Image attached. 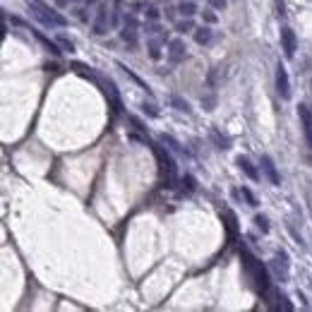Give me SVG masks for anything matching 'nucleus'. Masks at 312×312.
<instances>
[{"mask_svg":"<svg viewBox=\"0 0 312 312\" xmlns=\"http://www.w3.org/2000/svg\"><path fill=\"white\" fill-rule=\"evenodd\" d=\"M276 94H278L283 101L291 99V79H288V72H286V68H283L281 63L276 65Z\"/></svg>","mask_w":312,"mask_h":312,"instance_id":"3","label":"nucleus"},{"mask_svg":"<svg viewBox=\"0 0 312 312\" xmlns=\"http://www.w3.org/2000/svg\"><path fill=\"white\" fill-rule=\"evenodd\" d=\"M209 5L216 7V10H223V7H226V0H209Z\"/></svg>","mask_w":312,"mask_h":312,"instance_id":"21","label":"nucleus"},{"mask_svg":"<svg viewBox=\"0 0 312 312\" xmlns=\"http://www.w3.org/2000/svg\"><path fill=\"white\" fill-rule=\"evenodd\" d=\"M240 195H243V197L247 200V204H250V207H257V200H255V195H252V192H250L247 187H243V192H240Z\"/></svg>","mask_w":312,"mask_h":312,"instance_id":"19","label":"nucleus"},{"mask_svg":"<svg viewBox=\"0 0 312 312\" xmlns=\"http://www.w3.org/2000/svg\"><path fill=\"white\" fill-rule=\"evenodd\" d=\"M195 38H197V43H209V41H211V29H207V27L197 29Z\"/></svg>","mask_w":312,"mask_h":312,"instance_id":"13","label":"nucleus"},{"mask_svg":"<svg viewBox=\"0 0 312 312\" xmlns=\"http://www.w3.org/2000/svg\"><path fill=\"white\" fill-rule=\"evenodd\" d=\"M274 10L278 17H283L286 15V5H283V0H274Z\"/></svg>","mask_w":312,"mask_h":312,"instance_id":"20","label":"nucleus"},{"mask_svg":"<svg viewBox=\"0 0 312 312\" xmlns=\"http://www.w3.org/2000/svg\"><path fill=\"white\" fill-rule=\"evenodd\" d=\"M34 36H36L38 41H41V43H43V46H46V48H48V53H53V55H60V48H58V46H55L53 41H48V38L43 36V34H38V32H34Z\"/></svg>","mask_w":312,"mask_h":312,"instance_id":"11","label":"nucleus"},{"mask_svg":"<svg viewBox=\"0 0 312 312\" xmlns=\"http://www.w3.org/2000/svg\"><path fill=\"white\" fill-rule=\"evenodd\" d=\"M32 10H34V12H36V17L43 19L46 24H55V27H68V19L63 17V15H58L55 10H48L46 5H34Z\"/></svg>","mask_w":312,"mask_h":312,"instance_id":"4","label":"nucleus"},{"mask_svg":"<svg viewBox=\"0 0 312 312\" xmlns=\"http://www.w3.org/2000/svg\"><path fill=\"white\" fill-rule=\"evenodd\" d=\"M171 51H173V55L178 58V55L183 53V41H180V38H175V41H171ZM175 58H173V60H175Z\"/></svg>","mask_w":312,"mask_h":312,"instance_id":"18","label":"nucleus"},{"mask_svg":"<svg viewBox=\"0 0 312 312\" xmlns=\"http://www.w3.org/2000/svg\"><path fill=\"white\" fill-rule=\"evenodd\" d=\"M236 164L240 166V171H243L250 180H259V173L255 171V166L250 164V159H247V156H238V161H236Z\"/></svg>","mask_w":312,"mask_h":312,"instance_id":"9","label":"nucleus"},{"mask_svg":"<svg viewBox=\"0 0 312 312\" xmlns=\"http://www.w3.org/2000/svg\"><path fill=\"white\" fill-rule=\"evenodd\" d=\"M106 17H108V7L101 5L99 7V15H96V22H94V34H106Z\"/></svg>","mask_w":312,"mask_h":312,"instance_id":"8","label":"nucleus"},{"mask_svg":"<svg viewBox=\"0 0 312 312\" xmlns=\"http://www.w3.org/2000/svg\"><path fill=\"white\" fill-rule=\"evenodd\" d=\"M240 259H243V267H245V272L250 274L252 278V283H255V288H257L259 295H269L272 291V281H269V274H267V269L262 267V262H259L247 247H240Z\"/></svg>","mask_w":312,"mask_h":312,"instance_id":"1","label":"nucleus"},{"mask_svg":"<svg viewBox=\"0 0 312 312\" xmlns=\"http://www.w3.org/2000/svg\"><path fill=\"white\" fill-rule=\"evenodd\" d=\"M123 38H125V41H128L130 46H135V24H132V27H125V29H123Z\"/></svg>","mask_w":312,"mask_h":312,"instance_id":"16","label":"nucleus"},{"mask_svg":"<svg viewBox=\"0 0 312 312\" xmlns=\"http://www.w3.org/2000/svg\"><path fill=\"white\" fill-rule=\"evenodd\" d=\"M204 19H207V22H209V24H216V17H214V15H211V12H204Z\"/></svg>","mask_w":312,"mask_h":312,"instance_id":"23","label":"nucleus"},{"mask_svg":"<svg viewBox=\"0 0 312 312\" xmlns=\"http://www.w3.org/2000/svg\"><path fill=\"white\" fill-rule=\"evenodd\" d=\"M154 154H156V159H159V171H161V175L166 178V185L168 187H173V180H175V173H178V168H175V161L166 154L161 147H154Z\"/></svg>","mask_w":312,"mask_h":312,"instance_id":"2","label":"nucleus"},{"mask_svg":"<svg viewBox=\"0 0 312 312\" xmlns=\"http://www.w3.org/2000/svg\"><path fill=\"white\" fill-rule=\"evenodd\" d=\"M87 2H96V0H87Z\"/></svg>","mask_w":312,"mask_h":312,"instance_id":"25","label":"nucleus"},{"mask_svg":"<svg viewBox=\"0 0 312 312\" xmlns=\"http://www.w3.org/2000/svg\"><path fill=\"white\" fill-rule=\"evenodd\" d=\"M195 12H197L195 2H183V5H180V15H185V17H192Z\"/></svg>","mask_w":312,"mask_h":312,"instance_id":"14","label":"nucleus"},{"mask_svg":"<svg viewBox=\"0 0 312 312\" xmlns=\"http://www.w3.org/2000/svg\"><path fill=\"white\" fill-rule=\"evenodd\" d=\"M255 223H257V228L262 233H269V221H267V216H255Z\"/></svg>","mask_w":312,"mask_h":312,"instance_id":"15","label":"nucleus"},{"mask_svg":"<svg viewBox=\"0 0 312 312\" xmlns=\"http://www.w3.org/2000/svg\"><path fill=\"white\" fill-rule=\"evenodd\" d=\"M221 219L226 221L228 233H231V236H236V231H238V226H236V214H233V211H228V209H223V211H221Z\"/></svg>","mask_w":312,"mask_h":312,"instance_id":"10","label":"nucleus"},{"mask_svg":"<svg viewBox=\"0 0 312 312\" xmlns=\"http://www.w3.org/2000/svg\"><path fill=\"white\" fill-rule=\"evenodd\" d=\"M281 48H283V55H286V58H293L295 55L298 38H295V32L291 27H283V29H281Z\"/></svg>","mask_w":312,"mask_h":312,"instance_id":"5","label":"nucleus"},{"mask_svg":"<svg viewBox=\"0 0 312 312\" xmlns=\"http://www.w3.org/2000/svg\"><path fill=\"white\" fill-rule=\"evenodd\" d=\"M276 300H278V303L274 305V310H286V312L293 310V305L288 303V298H286L283 293H276Z\"/></svg>","mask_w":312,"mask_h":312,"instance_id":"12","label":"nucleus"},{"mask_svg":"<svg viewBox=\"0 0 312 312\" xmlns=\"http://www.w3.org/2000/svg\"><path fill=\"white\" fill-rule=\"evenodd\" d=\"M58 43H60V46L65 48V51H70V53H72V51H74V43H72V41H70V38H68V36H63V34L58 36Z\"/></svg>","mask_w":312,"mask_h":312,"instance_id":"17","label":"nucleus"},{"mask_svg":"<svg viewBox=\"0 0 312 312\" xmlns=\"http://www.w3.org/2000/svg\"><path fill=\"white\" fill-rule=\"evenodd\" d=\"M173 104H175V106H178L180 110H190V106H187V104H183L180 99H173Z\"/></svg>","mask_w":312,"mask_h":312,"instance_id":"22","label":"nucleus"},{"mask_svg":"<svg viewBox=\"0 0 312 312\" xmlns=\"http://www.w3.org/2000/svg\"><path fill=\"white\" fill-rule=\"evenodd\" d=\"M178 29H180V32H185V29H192V24H190V22H185V24H178Z\"/></svg>","mask_w":312,"mask_h":312,"instance_id":"24","label":"nucleus"},{"mask_svg":"<svg viewBox=\"0 0 312 312\" xmlns=\"http://www.w3.org/2000/svg\"><path fill=\"white\" fill-rule=\"evenodd\" d=\"M262 168H264V173H267V178L272 180L274 185H281V178H278V173H276V166L272 161V156H262Z\"/></svg>","mask_w":312,"mask_h":312,"instance_id":"7","label":"nucleus"},{"mask_svg":"<svg viewBox=\"0 0 312 312\" xmlns=\"http://www.w3.org/2000/svg\"><path fill=\"white\" fill-rule=\"evenodd\" d=\"M298 115H300V123H303V132H305V139L312 149V113L308 106H298Z\"/></svg>","mask_w":312,"mask_h":312,"instance_id":"6","label":"nucleus"}]
</instances>
